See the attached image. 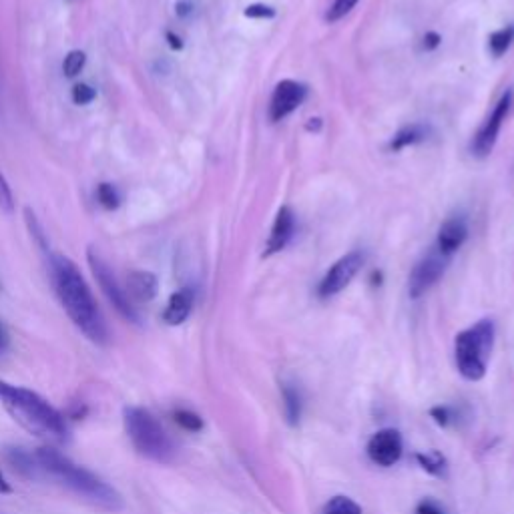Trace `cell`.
Instances as JSON below:
<instances>
[{
    "instance_id": "obj_1",
    "label": "cell",
    "mask_w": 514,
    "mask_h": 514,
    "mask_svg": "<svg viewBox=\"0 0 514 514\" xmlns=\"http://www.w3.org/2000/svg\"><path fill=\"white\" fill-rule=\"evenodd\" d=\"M9 460L21 474L29 478L49 480L95 508L117 512L125 506L123 496L117 492V488H113L93 470L77 464L55 448H37L31 452L17 448L11 450Z\"/></svg>"
},
{
    "instance_id": "obj_2",
    "label": "cell",
    "mask_w": 514,
    "mask_h": 514,
    "mask_svg": "<svg viewBox=\"0 0 514 514\" xmlns=\"http://www.w3.org/2000/svg\"><path fill=\"white\" fill-rule=\"evenodd\" d=\"M51 280L55 294L71 318V322L97 346H105L109 342V328L101 314V308L85 282L83 274L75 266L73 260L65 255H51L49 260Z\"/></svg>"
},
{
    "instance_id": "obj_3",
    "label": "cell",
    "mask_w": 514,
    "mask_h": 514,
    "mask_svg": "<svg viewBox=\"0 0 514 514\" xmlns=\"http://www.w3.org/2000/svg\"><path fill=\"white\" fill-rule=\"evenodd\" d=\"M0 404L29 434L47 442H65L69 426L61 410L25 386L0 380Z\"/></svg>"
},
{
    "instance_id": "obj_4",
    "label": "cell",
    "mask_w": 514,
    "mask_h": 514,
    "mask_svg": "<svg viewBox=\"0 0 514 514\" xmlns=\"http://www.w3.org/2000/svg\"><path fill=\"white\" fill-rule=\"evenodd\" d=\"M123 422L133 448L141 456L161 464H167L175 458L177 446L173 438L167 434L163 424L155 418V414H151L147 408H141V406L125 408Z\"/></svg>"
},
{
    "instance_id": "obj_5",
    "label": "cell",
    "mask_w": 514,
    "mask_h": 514,
    "mask_svg": "<svg viewBox=\"0 0 514 514\" xmlns=\"http://www.w3.org/2000/svg\"><path fill=\"white\" fill-rule=\"evenodd\" d=\"M492 344H494V324L490 320H482L476 326L456 336V344H454L456 366L466 380L478 382L484 378Z\"/></svg>"
},
{
    "instance_id": "obj_6",
    "label": "cell",
    "mask_w": 514,
    "mask_h": 514,
    "mask_svg": "<svg viewBox=\"0 0 514 514\" xmlns=\"http://www.w3.org/2000/svg\"><path fill=\"white\" fill-rule=\"evenodd\" d=\"M87 260H89V266H91V272L99 284V288L103 290L105 298L109 300V304L119 312L121 318H125L127 322L131 324H139V314H137V308L135 304L131 302V298L127 296V290L119 284L117 276L113 274V270L109 268V264L103 260L101 253L91 247L87 251Z\"/></svg>"
},
{
    "instance_id": "obj_7",
    "label": "cell",
    "mask_w": 514,
    "mask_h": 514,
    "mask_svg": "<svg viewBox=\"0 0 514 514\" xmlns=\"http://www.w3.org/2000/svg\"><path fill=\"white\" fill-rule=\"evenodd\" d=\"M364 264V257L358 251H352L348 255H344L342 260H338L330 272L324 276L322 284H320V296L322 298H332L336 294H340L344 288L350 286V282L356 278V274L360 272Z\"/></svg>"
},
{
    "instance_id": "obj_8",
    "label": "cell",
    "mask_w": 514,
    "mask_h": 514,
    "mask_svg": "<svg viewBox=\"0 0 514 514\" xmlns=\"http://www.w3.org/2000/svg\"><path fill=\"white\" fill-rule=\"evenodd\" d=\"M444 270H446V257H438V255L424 257V260L418 262L410 274V282H408L410 298L418 300L420 296H424L444 276Z\"/></svg>"
},
{
    "instance_id": "obj_9",
    "label": "cell",
    "mask_w": 514,
    "mask_h": 514,
    "mask_svg": "<svg viewBox=\"0 0 514 514\" xmlns=\"http://www.w3.org/2000/svg\"><path fill=\"white\" fill-rule=\"evenodd\" d=\"M510 101H512V93L508 91L494 107V111L490 113V117L486 119V123L482 125V129L478 131V135L474 137V143H472V153L476 157H486L494 143H496V137H498V131L502 127V121L506 119L508 115V109H510Z\"/></svg>"
},
{
    "instance_id": "obj_10",
    "label": "cell",
    "mask_w": 514,
    "mask_h": 514,
    "mask_svg": "<svg viewBox=\"0 0 514 514\" xmlns=\"http://www.w3.org/2000/svg\"><path fill=\"white\" fill-rule=\"evenodd\" d=\"M402 436L398 430L386 428L376 432L368 442V456L378 466H394L402 458Z\"/></svg>"
},
{
    "instance_id": "obj_11",
    "label": "cell",
    "mask_w": 514,
    "mask_h": 514,
    "mask_svg": "<svg viewBox=\"0 0 514 514\" xmlns=\"http://www.w3.org/2000/svg\"><path fill=\"white\" fill-rule=\"evenodd\" d=\"M306 99V89L304 85L296 83V81H282L272 97V121H282L286 119L290 113H294L302 101Z\"/></svg>"
},
{
    "instance_id": "obj_12",
    "label": "cell",
    "mask_w": 514,
    "mask_h": 514,
    "mask_svg": "<svg viewBox=\"0 0 514 514\" xmlns=\"http://www.w3.org/2000/svg\"><path fill=\"white\" fill-rule=\"evenodd\" d=\"M125 290H127V296L131 298L133 304H149L157 298L159 282H157L155 274L137 270V272H131L127 276V288Z\"/></svg>"
},
{
    "instance_id": "obj_13",
    "label": "cell",
    "mask_w": 514,
    "mask_h": 514,
    "mask_svg": "<svg viewBox=\"0 0 514 514\" xmlns=\"http://www.w3.org/2000/svg\"><path fill=\"white\" fill-rule=\"evenodd\" d=\"M193 302H195V294L193 290L189 288H183L179 292H175L165 310H163V322L167 326H181L189 316H191V310H193Z\"/></svg>"
},
{
    "instance_id": "obj_14",
    "label": "cell",
    "mask_w": 514,
    "mask_h": 514,
    "mask_svg": "<svg viewBox=\"0 0 514 514\" xmlns=\"http://www.w3.org/2000/svg\"><path fill=\"white\" fill-rule=\"evenodd\" d=\"M294 227H296V219H294L292 209H290V207H282V209L278 211L276 221H274L266 255H272V253L282 251V249L288 245V241L292 239Z\"/></svg>"
},
{
    "instance_id": "obj_15",
    "label": "cell",
    "mask_w": 514,
    "mask_h": 514,
    "mask_svg": "<svg viewBox=\"0 0 514 514\" xmlns=\"http://www.w3.org/2000/svg\"><path fill=\"white\" fill-rule=\"evenodd\" d=\"M466 235H468V229L462 219H458V217L448 219L438 231V251L442 255L454 253L464 243Z\"/></svg>"
},
{
    "instance_id": "obj_16",
    "label": "cell",
    "mask_w": 514,
    "mask_h": 514,
    "mask_svg": "<svg viewBox=\"0 0 514 514\" xmlns=\"http://www.w3.org/2000/svg\"><path fill=\"white\" fill-rule=\"evenodd\" d=\"M426 137V129L422 125H410V127H404L402 131H398L390 143V149L392 151H400L408 145H414L418 141H422Z\"/></svg>"
},
{
    "instance_id": "obj_17",
    "label": "cell",
    "mask_w": 514,
    "mask_h": 514,
    "mask_svg": "<svg viewBox=\"0 0 514 514\" xmlns=\"http://www.w3.org/2000/svg\"><path fill=\"white\" fill-rule=\"evenodd\" d=\"M284 406H286L288 422L292 426H296L300 422V416H302V398H300L298 388H294L292 384L284 386Z\"/></svg>"
},
{
    "instance_id": "obj_18",
    "label": "cell",
    "mask_w": 514,
    "mask_h": 514,
    "mask_svg": "<svg viewBox=\"0 0 514 514\" xmlns=\"http://www.w3.org/2000/svg\"><path fill=\"white\" fill-rule=\"evenodd\" d=\"M324 514H362V508L348 496H334L326 504Z\"/></svg>"
},
{
    "instance_id": "obj_19",
    "label": "cell",
    "mask_w": 514,
    "mask_h": 514,
    "mask_svg": "<svg viewBox=\"0 0 514 514\" xmlns=\"http://www.w3.org/2000/svg\"><path fill=\"white\" fill-rule=\"evenodd\" d=\"M97 199L109 211H113V209H117L121 205V193L111 183H99L97 185Z\"/></svg>"
},
{
    "instance_id": "obj_20",
    "label": "cell",
    "mask_w": 514,
    "mask_h": 514,
    "mask_svg": "<svg viewBox=\"0 0 514 514\" xmlns=\"http://www.w3.org/2000/svg\"><path fill=\"white\" fill-rule=\"evenodd\" d=\"M512 39H514V29H512V27L502 29V31H496L494 35H490V43H488L490 53H492L494 57H502V55L508 51Z\"/></svg>"
},
{
    "instance_id": "obj_21",
    "label": "cell",
    "mask_w": 514,
    "mask_h": 514,
    "mask_svg": "<svg viewBox=\"0 0 514 514\" xmlns=\"http://www.w3.org/2000/svg\"><path fill=\"white\" fill-rule=\"evenodd\" d=\"M85 63H87V55L83 51H71L67 57H65V63H63V73L73 79L77 77L83 69H85Z\"/></svg>"
},
{
    "instance_id": "obj_22",
    "label": "cell",
    "mask_w": 514,
    "mask_h": 514,
    "mask_svg": "<svg viewBox=\"0 0 514 514\" xmlns=\"http://www.w3.org/2000/svg\"><path fill=\"white\" fill-rule=\"evenodd\" d=\"M173 418L187 432H199L203 428V420L191 410H175Z\"/></svg>"
},
{
    "instance_id": "obj_23",
    "label": "cell",
    "mask_w": 514,
    "mask_h": 514,
    "mask_svg": "<svg viewBox=\"0 0 514 514\" xmlns=\"http://www.w3.org/2000/svg\"><path fill=\"white\" fill-rule=\"evenodd\" d=\"M418 462L422 464V468L434 476H442L444 472V458L438 452H430V454H416Z\"/></svg>"
},
{
    "instance_id": "obj_24",
    "label": "cell",
    "mask_w": 514,
    "mask_h": 514,
    "mask_svg": "<svg viewBox=\"0 0 514 514\" xmlns=\"http://www.w3.org/2000/svg\"><path fill=\"white\" fill-rule=\"evenodd\" d=\"M97 99V91L87 85V83H79L73 87V103L75 105H89Z\"/></svg>"
},
{
    "instance_id": "obj_25",
    "label": "cell",
    "mask_w": 514,
    "mask_h": 514,
    "mask_svg": "<svg viewBox=\"0 0 514 514\" xmlns=\"http://www.w3.org/2000/svg\"><path fill=\"white\" fill-rule=\"evenodd\" d=\"M356 5H358V0H336L332 11L328 13V21H340V19L346 17Z\"/></svg>"
},
{
    "instance_id": "obj_26",
    "label": "cell",
    "mask_w": 514,
    "mask_h": 514,
    "mask_svg": "<svg viewBox=\"0 0 514 514\" xmlns=\"http://www.w3.org/2000/svg\"><path fill=\"white\" fill-rule=\"evenodd\" d=\"M25 215H27V225H29V229H31V233L35 235V239H37V243L47 251L49 249V245H47V237H45V233H43V227H41V223L37 221V217H35V213L31 211V209H27L25 211Z\"/></svg>"
},
{
    "instance_id": "obj_27",
    "label": "cell",
    "mask_w": 514,
    "mask_h": 514,
    "mask_svg": "<svg viewBox=\"0 0 514 514\" xmlns=\"http://www.w3.org/2000/svg\"><path fill=\"white\" fill-rule=\"evenodd\" d=\"M0 207H3L7 213H11L15 209V199H13V191L7 183V179L0 175Z\"/></svg>"
},
{
    "instance_id": "obj_28",
    "label": "cell",
    "mask_w": 514,
    "mask_h": 514,
    "mask_svg": "<svg viewBox=\"0 0 514 514\" xmlns=\"http://www.w3.org/2000/svg\"><path fill=\"white\" fill-rule=\"evenodd\" d=\"M247 19H272L276 15V11L272 7L266 5H251L245 9L243 13Z\"/></svg>"
},
{
    "instance_id": "obj_29",
    "label": "cell",
    "mask_w": 514,
    "mask_h": 514,
    "mask_svg": "<svg viewBox=\"0 0 514 514\" xmlns=\"http://www.w3.org/2000/svg\"><path fill=\"white\" fill-rule=\"evenodd\" d=\"M416 514H444V512H442V508H440L436 502H432V500H424V502H420V504H418Z\"/></svg>"
},
{
    "instance_id": "obj_30",
    "label": "cell",
    "mask_w": 514,
    "mask_h": 514,
    "mask_svg": "<svg viewBox=\"0 0 514 514\" xmlns=\"http://www.w3.org/2000/svg\"><path fill=\"white\" fill-rule=\"evenodd\" d=\"M9 346H11L9 330H7V326L3 322H0V354H5L9 350Z\"/></svg>"
},
{
    "instance_id": "obj_31",
    "label": "cell",
    "mask_w": 514,
    "mask_h": 514,
    "mask_svg": "<svg viewBox=\"0 0 514 514\" xmlns=\"http://www.w3.org/2000/svg\"><path fill=\"white\" fill-rule=\"evenodd\" d=\"M438 45H440V35L428 33V35L424 37V49H426V51H432V49H436Z\"/></svg>"
},
{
    "instance_id": "obj_32",
    "label": "cell",
    "mask_w": 514,
    "mask_h": 514,
    "mask_svg": "<svg viewBox=\"0 0 514 514\" xmlns=\"http://www.w3.org/2000/svg\"><path fill=\"white\" fill-rule=\"evenodd\" d=\"M177 15L181 17V19H185V17H189L191 13H193V5L191 3H187V0H181V3H177Z\"/></svg>"
},
{
    "instance_id": "obj_33",
    "label": "cell",
    "mask_w": 514,
    "mask_h": 514,
    "mask_svg": "<svg viewBox=\"0 0 514 514\" xmlns=\"http://www.w3.org/2000/svg\"><path fill=\"white\" fill-rule=\"evenodd\" d=\"M432 416H436L438 424H446L448 422V410L446 408H434Z\"/></svg>"
},
{
    "instance_id": "obj_34",
    "label": "cell",
    "mask_w": 514,
    "mask_h": 514,
    "mask_svg": "<svg viewBox=\"0 0 514 514\" xmlns=\"http://www.w3.org/2000/svg\"><path fill=\"white\" fill-rule=\"evenodd\" d=\"M9 492H13L11 482L7 480V476L3 474V470H0V494H9Z\"/></svg>"
},
{
    "instance_id": "obj_35",
    "label": "cell",
    "mask_w": 514,
    "mask_h": 514,
    "mask_svg": "<svg viewBox=\"0 0 514 514\" xmlns=\"http://www.w3.org/2000/svg\"><path fill=\"white\" fill-rule=\"evenodd\" d=\"M167 41H169V45H171V49H175V51H179V49H183V43H181V39L177 37V35H173V33H167Z\"/></svg>"
},
{
    "instance_id": "obj_36",
    "label": "cell",
    "mask_w": 514,
    "mask_h": 514,
    "mask_svg": "<svg viewBox=\"0 0 514 514\" xmlns=\"http://www.w3.org/2000/svg\"><path fill=\"white\" fill-rule=\"evenodd\" d=\"M320 125H322L320 119H312V123H308V129H310V131H312V129H320Z\"/></svg>"
}]
</instances>
